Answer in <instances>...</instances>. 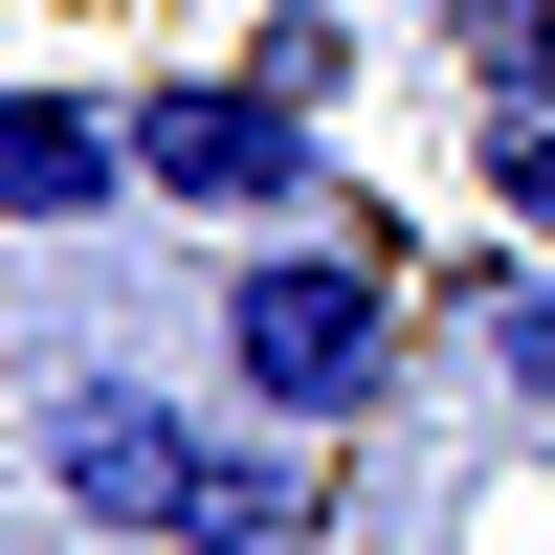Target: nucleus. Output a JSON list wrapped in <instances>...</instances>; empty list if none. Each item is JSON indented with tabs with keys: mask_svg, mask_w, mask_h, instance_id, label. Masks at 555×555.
I'll return each instance as SVG.
<instances>
[{
	"mask_svg": "<svg viewBox=\"0 0 555 555\" xmlns=\"http://www.w3.org/2000/svg\"><path fill=\"white\" fill-rule=\"evenodd\" d=\"M201 311H222V400H245V423H311V444L400 423V378H423V311H400L356 245H311V222H267Z\"/></svg>",
	"mask_w": 555,
	"mask_h": 555,
	"instance_id": "f257e3e1",
	"label": "nucleus"
},
{
	"mask_svg": "<svg viewBox=\"0 0 555 555\" xmlns=\"http://www.w3.org/2000/svg\"><path fill=\"white\" fill-rule=\"evenodd\" d=\"M133 133H156V201H201V222H334V112L311 89H267V67H178V89H133Z\"/></svg>",
	"mask_w": 555,
	"mask_h": 555,
	"instance_id": "f03ea898",
	"label": "nucleus"
},
{
	"mask_svg": "<svg viewBox=\"0 0 555 555\" xmlns=\"http://www.w3.org/2000/svg\"><path fill=\"white\" fill-rule=\"evenodd\" d=\"M23 512H67V533H178L201 512V423H178L156 378H89V356H44V400H23Z\"/></svg>",
	"mask_w": 555,
	"mask_h": 555,
	"instance_id": "7ed1b4c3",
	"label": "nucleus"
},
{
	"mask_svg": "<svg viewBox=\"0 0 555 555\" xmlns=\"http://www.w3.org/2000/svg\"><path fill=\"white\" fill-rule=\"evenodd\" d=\"M133 178H156V133H133L112 89H67V67H44L23 112H0V201H23V245H89Z\"/></svg>",
	"mask_w": 555,
	"mask_h": 555,
	"instance_id": "20e7f679",
	"label": "nucleus"
},
{
	"mask_svg": "<svg viewBox=\"0 0 555 555\" xmlns=\"http://www.w3.org/2000/svg\"><path fill=\"white\" fill-rule=\"evenodd\" d=\"M178 555H334V467H311V423L201 444V512H178Z\"/></svg>",
	"mask_w": 555,
	"mask_h": 555,
	"instance_id": "39448f33",
	"label": "nucleus"
},
{
	"mask_svg": "<svg viewBox=\"0 0 555 555\" xmlns=\"http://www.w3.org/2000/svg\"><path fill=\"white\" fill-rule=\"evenodd\" d=\"M467 356L555 423V245H533V267H467Z\"/></svg>",
	"mask_w": 555,
	"mask_h": 555,
	"instance_id": "423d86ee",
	"label": "nucleus"
},
{
	"mask_svg": "<svg viewBox=\"0 0 555 555\" xmlns=\"http://www.w3.org/2000/svg\"><path fill=\"white\" fill-rule=\"evenodd\" d=\"M444 44H467L489 112H555V0H444Z\"/></svg>",
	"mask_w": 555,
	"mask_h": 555,
	"instance_id": "0eeeda50",
	"label": "nucleus"
},
{
	"mask_svg": "<svg viewBox=\"0 0 555 555\" xmlns=\"http://www.w3.org/2000/svg\"><path fill=\"white\" fill-rule=\"evenodd\" d=\"M245 67H267V89H311V112H334V89H356V23H334V0H267V23H245Z\"/></svg>",
	"mask_w": 555,
	"mask_h": 555,
	"instance_id": "6e6552de",
	"label": "nucleus"
},
{
	"mask_svg": "<svg viewBox=\"0 0 555 555\" xmlns=\"http://www.w3.org/2000/svg\"><path fill=\"white\" fill-rule=\"evenodd\" d=\"M467 156H489V201H512V222H533V245H555V112H489V133H467Z\"/></svg>",
	"mask_w": 555,
	"mask_h": 555,
	"instance_id": "1a4fd4ad",
	"label": "nucleus"
}]
</instances>
